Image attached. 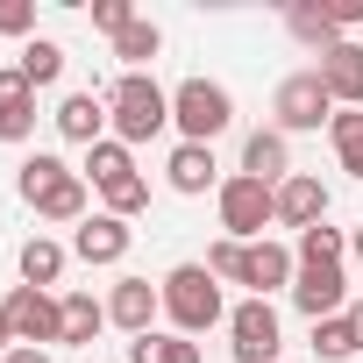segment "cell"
I'll return each mask as SVG.
<instances>
[{"mask_svg": "<svg viewBox=\"0 0 363 363\" xmlns=\"http://www.w3.org/2000/svg\"><path fill=\"white\" fill-rule=\"evenodd\" d=\"M22 200L43 214V221H86V171H72L65 157H50V150H36L29 164H22Z\"/></svg>", "mask_w": 363, "mask_h": 363, "instance_id": "obj_1", "label": "cell"}, {"mask_svg": "<svg viewBox=\"0 0 363 363\" xmlns=\"http://www.w3.org/2000/svg\"><path fill=\"white\" fill-rule=\"evenodd\" d=\"M164 313H171V328L178 335H207L214 320H228V306H221V278L207 271V264H178V271H164Z\"/></svg>", "mask_w": 363, "mask_h": 363, "instance_id": "obj_2", "label": "cell"}, {"mask_svg": "<svg viewBox=\"0 0 363 363\" xmlns=\"http://www.w3.org/2000/svg\"><path fill=\"white\" fill-rule=\"evenodd\" d=\"M164 121H171V93H164L150 72H121L114 93H107V128H114V143H150Z\"/></svg>", "mask_w": 363, "mask_h": 363, "instance_id": "obj_3", "label": "cell"}, {"mask_svg": "<svg viewBox=\"0 0 363 363\" xmlns=\"http://www.w3.org/2000/svg\"><path fill=\"white\" fill-rule=\"evenodd\" d=\"M264 221H278V186H264L250 171L221 178V228H228V242H264Z\"/></svg>", "mask_w": 363, "mask_h": 363, "instance_id": "obj_4", "label": "cell"}, {"mask_svg": "<svg viewBox=\"0 0 363 363\" xmlns=\"http://www.w3.org/2000/svg\"><path fill=\"white\" fill-rule=\"evenodd\" d=\"M171 121L186 128V143H207L214 150V135L235 121V100H228V86H214V79H186L171 93Z\"/></svg>", "mask_w": 363, "mask_h": 363, "instance_id": "obj_5", "label": "cell"}, {"mask_svg": "<svg viewBox=\"0 0 363 363\" xmlns=\"http://www.w3.org/2000/svg\"><path fill=\"white\" fill-rule=\"evenodd\" d=\"M328 107H335V100H328L320 72H292V79H278V93H271L278 135H299V128H320V121H335Z\"/></svg>", "mask_w": 363, "mask_h": 363, "instance_id": "obj_6", "label": "cell"}, {"mask_svg": "<svg viewBox=\"0 0 363 363\" xmlns=\"http://www.w3.org/2000/svg\"><path fill=\"white\" fill-rule=\"evenodd\" d=\"M0 306H8V320H15V342H22V349L65 342V299H50V292H36V285H15Z\"/></svg>", "mask_w": 363, "mask_h": 363, "instance_id": "obj_7", "label": "cell"}, {"mask_svg": "<svg viewBox=\"0 0 363 363\" xmlns=\"http://www.w3.org/2000/svg\"><path fill=\"white\" fill-rule=\"evenodd\" d=\"M228 349H235V363H278V306L242 299L228 313Z\"/></svg>", "mask_w": 363, "mask_h": 363, "instance_id": "obj_8", "label": "cell"}, {"mask_svg": "<svg viewBox=\"0 0 363 363\" xmlns=\"http://www.w3.org/2000/svg\"><path fill=\"white\" fill-rule=\"evenodd\" d=\"M292 306H299L306 320H335V313H349V278H342V264H299V278H292Z\"/></svg>", "mask_w": 363, "mask_h": 363, "instance_id": "obj_9", "label": "cell"}, {"mask_svg": "<svg viewBox=\"0 0 363 363\" xmlns=\"http://www.w3.org/2000/svg\"><path fill=\"white\" fill-rule=\"evenodd\" d=\"M299 278V257L285 250V242H242V285H250V299H271L278 285H292Z\"/></svg>", "mask_w": 363, "mask_h": 363, "instance_id": "obj_10", "label": "cell"}, {"mask_svg": "<svg viewBox=\"0 0 363 363\" xmlns=\"http://www.w3.org/2000/svg\"><path fill=\"white\" fill-rule=\"evenodd\" d=\"M278 221H285V228H299V235L328 221V186H320L313 171H292L285 186H278Z\"/></svg>", "mask_w": 363, "mask_h": 363, "instance_id": "obj_11", "label": "cell"}, {"mask_svg": "<svg viewBox=\"0 0 363 363\" xmlns=\"http://www.w3.org/2000/svg\"><path fill=\"white\" fill-rule=\"evenodd\" d=\"M50 121H57V135H65V143H86V150H93V143H107V100H100V93H65Z\"/></svg>", "mask_w": 363, "mask_h": 363, "instance_id": "obj_12", "label": "cell"}, {"mask_svg": "<svg viewBox=\"0 0 363 363\" xmlns=\"http://www.w3.org/2000/svg\"><path fill=\"white\" fill-rule=\"evenodd\" d=\"M72 257H79V264H121V257H128V221H114V214H86L79 235H72Z\"/></svg>", "mask_w": 363, "mask_h": 363, "instance_id": "obj_13", "label": "cell"}, {"mask_svg": "<svg viewBox=\"0 0 363 363\" xmlns=\"http://www.w3.org/2000/svg\"><path fill=\"white\" fill-rule=\"evenodd\" d=\"M157 306H164V292H157L150 278H121V285L107 292V320H114V328H128V335H150Z\"/></svg>", "mask_w": 363, "mask_h": 363, "instance_id": "obj_14", "label": "cell"}, {"mask_svg": "<svg viewBox=\"0 0 363 363\" xmlns=\"http://www.w3.org/2000/svg\"><path fill=\"white\" fill-rule=\"evenodd\" d=\"M313 72H320V86H328L335 107H363V43H335Z\"/></svg>", "mask_w": 363, "mask_h": 363, "instance_id": "obj_15", "label": "cell"}, {"mask_svg": "<svg viewBox=\"0 0 363 363\" xmlns=\"http://www.w3.org/2000/svg\"><path fill=\"white\" fill-rule=\"evenodd\" d=\"M36 135V86L22 72H0V143H29Z\"/></svg>", "mask_w": 363, "mask_h": 363, "instance_id": "obj_16", "label": "cell"}, {"mask_svg": "<svg viewBox=\"0 0 363 363\" xmlns=\"http://www.w3.org/2000/svg\"><path fill=\"white\" fill-rule=\"evenodd\" d=\"M242 171L264 178V186H285V178H292V150H285V135H278V128H257V135L242 143Z\"/></svg>", "mask_w": 363, "mask_h": 363, "instance_id": "obj_17", "label": "cell"}, {"mask_svg": "<svg viewBox=\"0 0 363 363\" xmlns=\"http://www.w3.org/2000/svg\"><path fill=\"white\" fill-rule=\"evenodd\" d=\"M164 178H171V193H207L214 186V150L207 143H178L171 164H164Z\"/></svg>", "mask_w": 363, "mask_h": 363, "instance_id": "obj_18", "label": "cell"}, {"mask_svg": "<svg viewBox=\"0 0 363 363\" xmlns=\"http://www.w3.org/2000/svg\"><path fill=\"white\" fill-rule=\"evenodd\" d=\"M57 278H65V242H50V235H29V242H22V285L50 292Z\"/></svg>", "mask_w": 363, "mask_h": 363, "instance_id": "obj_19", "label": "cell"}, {"mask_svg": "<svg viewBox=\"0 0 363 363\" xmlns=\"http://www.w3.org/2000/svg\"><path fill=\"white\" fill-rule=\"evenodd\" d=\"M86 178H93L100 193H107V186H121V178H135L128 143H114V135H107V143H93V150H86Z\"/></svg>", "mask_w": 363, "mask_h": 363, "instance_id": "obj_20", "label": "cell"}, {"mask_svg": "<svg viewBox=\"0 0 363 363\" xmlns=\"http://www.w3.org/2000/svg\"><path fill=\"white\" fill-rule=\"evenodd\" d=\"M128 363H200V342H186V335H135L128 342Z\"/></svg>", "mask_w": 363, "mask_h": 363, "instance_id": "obj_21", "label": "cell"}, {"mask_svg": "<svg viewBox=\"0 0 363 363\" xmlns=\"http://www.w3.org/2000/svg\"><path fill=\"white\" fill-rule=\"evenodd\" d=\"M15 72H22L29 86H57V79H65V43H50V36H29Z\"/></svg>", "mask_w": 363, "mask_h": 363, "instance_id": "obj_22", "label": "cell"}, {"mask_svg": "<svg viewBox=\"0 0 363 363\" xmlns=\"http://www.w3.org/2000/svg\"><path fill=\"white\" fill-rule=\"evenodd\" d=\"M100 328H107V306H100L93 292H65V342H72V349H86Z\"/></svg>", "mask_w": 363, "mask_h": 363, "instance_id": "obj_23", "label": "cell"}, {"mask_svg": "<svg viewBox=\"0 0 363 363\" xmlns=\"http://www.w3.org/2000/svg\"><path fill=\"white\" fill-rule=\"evenodd\" d=\"M328 135H335L342 171H349V178H363V107H342V114L328 121Z\"/></svg>", "mask_w": 363, "mask_h": 363, "instance_id": "obj_24", "label": "cell"}, {"mask_svg": "<svg viewBox=\"0 0 363 363\" xmlns=\"http://www.w3.org/2000/svg\"><path fill=\"white\" fill-rule=\"evenodd\" d=\"M157 50H164V36H157V22H143V15H135V22H128V29L114 36V57H121L128 72H143V65H150Z\"/></svg>", "mask_w": 363, "mask_h": 363, "instance_id": "obj_25", "label": "cell"}, {"mask_svg": "<svg viewBox=\"0 0 363 363\" xmlns=\"http://www.w3.org/2000/svg\"><path fill=\"white\" fill-rule=\"evenodd\" d=\"M285 29H292L299 43H320V57L342 43V29H335V15H328V8H292V15H285Z\"/></svg>", "mask_w": 363, "mask_h": 363, "instance_id": "obj_26", "label": "cell"}, {"mask_svg": "<svg viewBox=\"0 0 363 363\" xmlns=\"http://www.w3.org/2000/svg\"><path fill=\"white\" fill-rule=\"evenodd\" d=\"M313 356H320V363H342V356H356L349 313H335V320H313Z\"/></svg>", "mask_w": 363, "mask_h": 363, "instance_id": "obj_27", "label": "cell"}, {"mask_svg": "<svg viewBox=\"0 0 363 363\" xmlns=\"http://www.w3.org/2000/svg\"><path fill=\"white\" fill-rule=\"evenodd\" d=\"M342 250H349V242H342V228H328V221H320V228H306V235H299V250H292V257H299V264H342Z\"/></svg>", "mask_w": 363, "mask_h": 363, "instance_id": "obj_28", "label": "cell"}, {"mask_svg": "<svg viewBox=\"0 0 363 363\" xmlns=\"http://www.w3.org/2000/svg\"><path fill=\"white\" fill-rule=\"evenodd\" d=\"M100 200H107V214H114V221H128V214H143V207H150V178L135 171V178H121V186H107Z\"/></svg>", "mask_w": 363, "mask_h": 363, "instance_id": "obj_29", "label": "cell"}, {"mask_svg": "<svg viewBox=\"0 0 363 363\" xmlns=\"http://www.w3.org/2000/svg\"><path fill=\"white\" fill-rule=\"evenodd\" d=\"M207 271H214L221 285H242V242H228V235H221V242L207 250Z\"/></svg>", "mask_w": 363, "mask_h": 363, "instance_id": "obj_30", "label": "cell"}, {"mask_svg": "<svg viewBox=\"0 0 363 363\" xmlns=\"http://www.w3.org/2000/svg\"><path fill=\"white\" fill-rule=\"evenodd\" d=\"M135 22V8H128V0H93V29H107V36H121Z\"/></svg>", "mask_w": 363, "mask_h": 363, "instance_id": "obj_31", "label": "cell"}, {"mask_svg": "<svg viewBox=\"0 0 363 363\" xmlns=\"http://www.w3.org/2000/svg\"><path fill=\"white\" fill-rule=\"evenodd\" d=\"M36 29V8L29 0H0V36H29Z\"/></svg>", "mask_w": 363, "mask_h": 363, "instance_id": "obj_32", "label": "cell"}, {"mask_svg": "<svg viewBox=\"0 0 363 363\" xmlns=\"http://www.w3.org/2000/svg\"><path fill=\"white\" fill-rule=\"evenodd\" d=\"M0 363H50V349H8Z\"/></svg>", "mask_w": 363, "mask_h": 363, "instance_id": "obj_33", "label": "cell"}, {"mask_svg": "<svg viewBox=\"0 0 363 363\" xmlns=\"http://www.w3.org/2000/svg\"><path fill=\"white\" fill-rule=\"evenodd\" d=\"M8 349H22V342H15V320H8V306H0V356H8Z\"/></svg>", "mask_w": 363, "mask_h": 363, "instance_id": "obj_34", "label": "cell"}, {"mask_svg": "<svg viewBox=\"0 0 363 363\" xmlns=\"http://www.w3.org/2000/svg\"><path fill=\"white\" fill-rule=\"evenodd\" d=\"M349 335H356V349H363V299H349Z\"/></svg>", "mask_w": 363, "mask_h": 363, "instance_id": "obj_35", "label": "cell"}, {"mask_svg": "<svg viewBox=\"0 0 363 363\" xmlns=\"http://www.w3.org/2000/svg\"><path fill=\"white\" fill-rule=\"evenodd\" d=\"M349 250H356V264H363V228H356V235H349Z\"/></svg>", "mask_w": 363, "mask_h": 363, "instance_id": "obj_36", "label": "cell"}]
</instances>
